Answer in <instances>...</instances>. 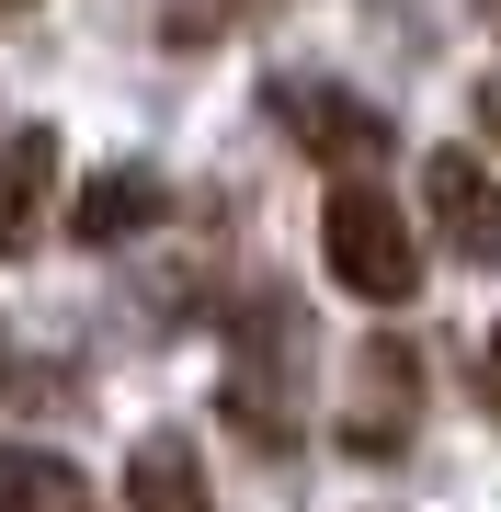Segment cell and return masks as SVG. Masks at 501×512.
<instances>
[{
	"mask_svg": "<svg viewBox=\"0 0 501 512\" xmlns=\"http://www.w3.org/2000/svg\"><path fill=\"white\" fill-rule=\"evenodd\" d=\"M422 205H433V228H445L467 262L501 251V183L479 171V148H433L422 160Z\"/></svg>",
	"mask_w": 501,
	"mask_h": 512,
	"instance_id": "5b68a950",
	"label": "cell"
},
{
	"mask_svg": "<svg viewBox=\"0 0 501 512\" xmlns=\"http://www.w3.org/2000/svg\"><path fill=\"white\" fill-rule=\"evenodd\" d=\"M160 205H171V183L126 160V171H103V183H80V205H69V239H80V251H114V239L160 228Z\"/></svg>",
	"mask_w": 501,
	"mask_h": 512,
	"instance_id": "8992f818",
	"label": "cell"
},
{
	"mask_svg": "<svg viewBox=\"0 0 501 512\" xmlns=\"http://www.w3.org/2000/svg\"><path fill=\"white\" fill-rule=\"evenodd\" d=\"M490 410H501V330H490Z\"/></svg>",
	"mask_w": 501,
	"mask_h": 512,
	"instance_id": "8fae6325",
	"label": "cell"
},
{
	"mask_svg": "<svg viewBox=\"0 0 501 512\" xmlns=\"http://www.w3.org/2000/svg\"><path fill=\"white\" fill-rule=\"evenodd\" d=\"M319 262H331V285L365 296V308H410V296H422V228H410L376 183H331V205H319Z\"/></svg>",
	"mask_w": 501,
	"mask_h": 512,
	"instance_id": "6da1fadb",
	"label": "cell"
},
{
	"mask_svg": "<svg viewBox=\"0 0 501 512\" xmlns=\"http://www.w3.org/2000/svg\"><path fill=\"white\" fill-rule=\"evenodd\" d=\"M0 376H12V342H0Z\"/></svg>",
	"mask_w": 501,
	"mask_h": 512,
	"instance_id": "7c38bea8",
	"label": "cell"
},
{
	"mask_svg": "<svg viewBox=\"0 0 501 512\" xmlns=\"http://www.w3.org/2000/svg\"><path fill=\"white\" fill-rule=\"evenodd\" d=\"M228 12H240V0H171V46H217L205 23H228Z\"/></svg>",
	"mask_w": 501,
	"mask_h": 512,
	"instance_id": "9c48e42d",
	"label": "cell"
},
{
	"mask_svg": "<svg viewBox=\"0 0 501 512\" xmlns=\"http://www.w3.org/2000/svg\"><path fill=\"white\" fill-rule=\"evenodd\" d=\"M126 512H217L205 501V467H194V444L183 433H149L126 456Z\"/></svg>",
	"mask_w": 501,
	"mask_h": 512,
	"instance_id": "52a82bcc",
	"label": "cell"
},
{
	"mask_svg": "<svg viewBox=\"0 0 501 512\" xmlns=\"http://www.w3.org/2000/svg\"><path fill=\"white\" fill-rule=\"evenodd\" d=\"M274 114H285V137H297L319 171H342V183H365V171L388 160V137H399L365 92H331V80H274Z\"/></svg>",
	"mask_w": 501,
	"mask_h": 512,
	"instance_id": "7a4b0ae2",
	"label": "cell"
},
{
	"mask_svg": "<svg viewBox=\"0 0 501 512\" xmlns=\"http://www.w3.org/2000/svg\"><path fill=\"white\" fill-rule=\"evenodd\" d=\"M0 12H23V0H0Z\"/></svg>",
	"mask_w": 501,
	"mask_h": 512,
	"instance_id": "4fadbf2b",
	"label": "cell"
},
{
	"mask_svg": "<svg viewBox=\"0 0 501 512\" xmlns=\"http://www.w3.org/2000/svg\"><path fill=\"white\" fill-rule=\"evenodd\" d=\"M479 137H501V69L479 80Z\"/></svg>",
	"mask_w": 501,
	"mask_h": 512,
	"instance_id": "30bf717a",
	"label": "cell"
},
{
	"mask_svg": "<svg viewBox=\"0 0 501 512\" xmlns=\"http://www.w3.org/2000/svg\"><path fill=\"white\" fill-rule=\"evenodd\" d=\"M410 410H422V365H410V342H365V353H353V421H342V444L376 456V444L410 433Z\"/></svg>",
	"mask_w": 501,
	"mask_h": 512,
	"instance_id": "3957f363",
	"label": "cell"
},
{
	"mask_svg": "<svg viewBox=\"0 0 501 512\" xmlns=\"http://www.w3.org/2000/svg\"><path fill=\"white\" fill-rule=\"evenodd\" d=\"M57 217V126H12L0 137V251H35Z\"/></svg>",
	"mask_w": 501,
	"mask_h": 512,
	"instance_id": "277c9868",
	"label": "cell"
},
{
	"mask_svg": "<svg viewBox=\"0 0 501 512\" xmlns=\"http://www.w3.org/2000/svg\"><path fill=\"white\" fill-rule=\"evenodd\" d=\"M0 512H92V478L46 444H0Z\"/></svg>",
	"mask_w": 501,
	"mask_h": 512,
	"instance_id": "ba28073f",
	"label": "cell"
}]
</instances>
